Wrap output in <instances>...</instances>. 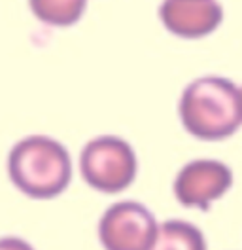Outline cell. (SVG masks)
<instances>
[{"label": "cell", "mask_w": 242, "mask_h": 250, "mask_svg": "<svg viewBox=\"0 0 242 250\" xmlns=\"http://www.w3.org/2000/svg\"><path fill=\"white\" fill-rule=\"evenodd\" d=\"M178 116L182 127L199 141H225L242 125L241 87L223 76L193 80L180 95Z\"/></svg>", "instance_id": "cell-1"}, {"label": "cell", "mask_w": 242, "mask_h": 250, "mask_svg": "<svg viewBox=\"0 0 242 250\" xmlns=\"http://www.w3.org/2000/svg\"><path fill=\"white\" fill-rule=\"evenodd\" d=\"M8 176L23 195L47 201L70 186L72 159L59 141L45 135H30L12 146Z\"/></svg>", "instance_id": "cell-2"}, {"label": "cell", "mask_w": 242, "mask_h": 250, "mask_svg": "<svg viewBox=\"0 0 242 250\" xmlns=\"http://www.w3.org/2000/svg\"><path fill=\"white\" fill-rule=\"evenodd\" d=\"M80 172L93 189L101 193H120L136 180L138 157L125 139L101 135L81 148Z\"/></svg>", "instance_id": "cell-3"}, {"label": "cell", "mask_w": 242, "mask_h": 250, "mask_svg": "<svg viewBox=\"0 0 242 250\" xmlns=\"http://www.w3.org/2000/svg\"><path fill=\"white\" fill-rule=\"evenodd\" d=\"M157 233L155 214L131 199L110 205L99 220V241L104 250H151Z\"/></svg>", "instance_id": "cell-4"}, {"label": "cell", "mask_w": 242, "mask_h": 250, "mask_svg": "<svg viewBox=\"0 0 242 250\" xmlns=\"http://www.w3.org/2000/svg\"><path fill=\"white\" fill-rule=\"evenodd\" d=\"M233 186V171L218 159H193L182 167L172 191L176 201L185 208L208 210Z\"/></svg>", "instance_id": "cell-5"}, {"label": "cell", "mask_w": 242, "mask_h": 250, "mask_svg": "<svg viewBox=\"0 0 242 250\" xmlns=\"http://www.w3.org/2000/svg\"><path fill=\"white\" fill-rule=\"evenodd\" d=\"M159 19L170 34L197 40L212 34L222 25L223 8L218 0H163Z\"/></svg>", "instance_id": "cell-6"}, {"label": "cell", "mask_w": 242, "mask_h": 250, "mask_svg": "<svg viewBox=\"0 0 242 250\" xmlns=\"http://www.w3.org/2000/svg\"><path fill=\"white\" fill-rule=\"evenodd\" d=\"M151 250H208L206 239L195 224L185 220H166L159 224V233Z\"/></svg>", "instance_id": "cell-7"}, {"label": "cell", "mask_w": 242, "mask_h": 250, "mask_svg": "<svg viewBox=\"0 0 242 250\" xmlns=\"http://www.w3.org/2000/svg\"><path fill=\"white\" fill-rule=\"evenodd\" d=\"M30 10L45 25L70 27L78 23L87 6V0H29Z\"/></svg>", "instance_id": "cell-8"}, {"label": "cell", "mask_w": 242, "mask_h": 250, "mask_svg": "<svg viewBox=\"0 0 242 250\" xmlns=\"http://www.w3.org/2000/svg\"><path fill=\"white\" fill-rule=\"evenodd\" d=\"M0 250H36L29 241L15 237V235H6L0 237Z\"/></svg>", "instance_id": "cell-9"}, {"label": "cell", "mask_w": 242, "mask_h": 250, "mask_svg": "<svg viewBox=\"0 0 242 250\" xmlns=\"http://www.w3.org/2000/svg\"><path fill=\"white\" fill-rule=\"evenodd\" d=\"M241 93H242V87H241Z\"/></svg>", "instance_id": "cell-10"}]
</instances>
